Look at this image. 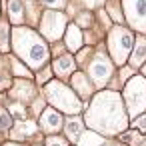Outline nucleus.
<instances>
[{"label": "nucleus", "mask_w": 146, "mask_h": 146, "mask_svg": "<svg viewBox=\"0 0 146 146\" xmlns=\"http://www.w3.org/2000/svg\"><path fill=\"white\" fill-rule=\"evenodd\" d=\"M42 4H46L48 8H52V10H58V8H62L64 4H66V0H40Z\"/></svg>", "instance_id": "412c9836"}, {"label": "nucleus", "mask_w": 146, "mask_h": 146, "mask_svg": "<svg viewBox=\"0 0 146 146\" xmlns=\"http://www.w3.org/2000/svg\"><path fill=\"white\" fill-rule=\"evenodd\" d=\"M46 146H66V140H62L60 136H50L46 140Z\"/></svg>", "instance_id": "5701e85b"}, {"label": "nucleus", "mask_w": 146, "mask_h": 146, "mask_svg": "<svg viewBox=\"0 0 146 146\" xmlns=\"http://www.w3.org/2000/svg\"><path fill=\"white\" fill-rule=\"evenodd\" d=\"M72 68H74V60H72V56H68V54L58 56L56 62H54V72H56L58 76H66V74H70Z\"/></svg>", "instance_id": "9b49d317"}, {"label": "nucleus", "mask_w": 146, "mask_h": 146, "mask_svg": "<svg viewBox=\"0 0 146 146\" xmlns=\"http://www.w3.org/2000/svg\"><path fill=\"white\" fill-rule=\"evenodd\" d=\"M88 72H90L92 82H94L96 86H102V84L112 76V62H110L104 54H96L94 60L90 62Z\"/></svg>", "instance_id": "6e6552de"}, {"label": "nucleus", "mask_w": 146, "mask_h": 146, "mask_svg": "<svg viewBox=\"0 0 146 146\" xmlns=\"http://www.w3.org/2000/svg\"><path fill=\"white\" fill-rule=\"evenodd\" d=\"M124 100L130 116H138L146 108V78L136 76L124 88Z\"/></svg>", "instance_id": "39448f33"}, {"label": "nucleus", "mask_w": 146, "mask_h": 146, "mask_svg": "<svg viewBox=\"0 0 146 146\" xmlns=\"http://www.w3.org/2000/svg\"><path fill=\"white\" fill-rule=\"evenodd\" d=\"M108 14H112V18L116 20V22H122L124 20V16L120 14V8L112 2V0H110V2H108Z\"/></svg>", "instance_id": "aec40b11"}, {"label": "nucleus", "mask_w": 146, "mask_h": 146, "mask_svg": "<svg viewBox=\"0 0 146 146\" xmlns=\"http://www.w3.org/2000/svg\"><path fill=\"white\" fill-rule=\"evenodd\" d=\"M10 126H12V118H10V114H8L6 110L0 108V130H8Z\"/></svg>", "instance_id": "6ab92c4d"}, {"label": "nucleus", "mask_w": 146, "mask_h": 146, "mask_svg": "<svg viewBox=\"0 0 146 146\" xmlns=\"http://www.w3.org/2000/svg\"><path fill=\"white\" fill-rule=\"evenodd\" d=\"M134 126H136V130H138V132H144V134H146V114H144V116H140V118H136Z\"/></svg>", "instance_id": "b1692460"}, {"label": "nucleus", "mask_w": 146, "mask_h": 146, "mask_svg": "<svg viewBox=\"0 0 146 146\" xmlns=\"http://www.w3.org/2000/svg\"><path fill=\"white\" fill-rule=\"evenodd\" d=\"M64 40H66V46L68 50H80L82 48V32L78 28V24H68L66 32H64Z\"/></svg>", "instance_id": "9d476101"}, {"label": "nucleus", "mask_w": 146, "mask_h": 146, "mask_svg": "<svg viewBox=\"0 0 146 146\" xmlns=\"http://www.w3.org/2000/svg\"><path fill=\"white\" fill-rule=\"evenodd\" d=\"M86 8H100L104 4V0H82Z\"/></svg>", "instance_id": "a878e982"}, {"label": "nucleus", "mask_w": 146, "mask_h": 146, "mask_svg": "<svg viewBox=\"0 0 146 146\" xmlns=\"http://www.w3.org/2000/svg\"><path fill=\"white\" fill-rule=\"evenodd\" d=\"M132 34L130 30H126L124 26H114L108 34V48H110V54H112V60L116 64H124L126 58L130 56L132 52Z\"/></svg>", "instance_id": "20e7f679"}, {"label": "nucleus", "mask_w": 146, "mask_h": 146, "mask_svg": "<svg viewBox=\"0 0 146 146\" xmlns=\"http://www.w3.org/2000/svg\"><path fill=\"white\" fill-rule=\"evenodd\" d=\"M122 8L128 24L138 32H146V0H124Z\"/></svg>", "instance_id": "0eeeda50"}, {"label": "nucleus", "mask_w": 146, "mask_h": 146, "mask_svg": "<svg viewBox=\"0 0 146 146\" xmlns=\"http://www.w3.org/2000/svg\"><path fill=\"white\" fill-rule=\"evenodd\" d=\"M40 124L46 132H58L60 126H62V116H60V112H56L52 108H46L40 116Z\"/></svg>", "instance_id": "1a4fd4ad"}, {"label": "nucleus", "mask_w": 146, "mask_h": 146, "mask_svg": "<svg viewBox=\"0 0 146 146\" xmlns=\"http://www.w3.org/2000/svg\"><path fill=\"white\" fill-rule=\"evenodd\" d=\"M90 22H92V16H90L88 12H84V14H80V16H78V20H76V24H78V28H80V26H88Z\"/></svg>", "instance_id": "4be33fe9"}, {"label": "nucleus", "mask_w": 146, "mask_h": 146, "mask_svg": "<svg viewBox=\"0 0 146 146\" xmlns=\"http://www.w3.org/2000/svg\"><path fill=\"white\" fill-rule=\"evenodd\" d=\"M12 46L16 54L32 68H40L48 60V48L46 42L30 28H14L12 30Z\"/></svg>", "instance_id": "f03ea898"}, {"label": "nucleus", "mask_w": 146, "mask_h": 146, "mask_svg": "<svg viewBox=\"0 0 146 146\" xmlns=\"http://www.w3.org/2000/svg\"><path fill=\"white\" fill-rule=\"evenodd\" d=\"M34 124L32 122H20L16 128H14V132H12V136L14 138H24V136H30V134H34Z\"/></svg>", "instance_id": "f3484780"}, {"label": "nucleus", "mask_w": 146, "mask_h": 146, "mask_svg": "<svg viewBox=\"0 0 146 146\" xmlns=\"http://www.w3.org/2000/svg\"><path fill=\"white\" fill-rule=\"evenodd\" d=\"M144 60H146V40L140 36V38H138V42H136V46L132 48L130 64H132V66H140Z\"/></svg>", "instance_id": "ddd939ff"}, {"label": "nucleus", "mask_w": 146, "mask_h": 146, "mask_svg": "<svg viewBox=\"0 0 146 146\" xmlns=\"http://www.w3.org/2000/svg\"><path fill=\"white\" fill-rule=\"evenodd\" d=\"M32 94H34V88L30 86V82H16L12 88V96L22 98V100H30Z\"/></svg>", "instance_id": "4468645a"}, {"label": "nucleus", "mask_w": 146, "mask_h": 146, "mask_svg": "<svg viewBox=\"0 0 146 146\" xmlns=\"http://www.w3.org/2000/svg\"><path fill=\"white\" fill-rule=\"evenodd\" d=\"M0 50H8V22H0Z\"/></svg>", "instance_id": "a211bd4d"}, {"label": "nucleus", "mask_w": 146, "mask_h": 146, "mask_svg": "<svg viewBox=\"0 0 146 146\" xmlns=\"http://www.w3.org/2000/svg\"><path fill=\"white\" fill-rule=\"evenodd\" d=\"M46 98L56 106V108H60V110H64V112H68V114H74V112H80V100H78V96L70 90V88H66L62 82H58V80H54V82H50V84H46Z\"/></svg>", "instance_id": "7ed1b4c3"}, {"label": "nucleus", "mask_w": 146, "mask_h": 146, "mask_svg": "<svg viewBox=\"0 0 146 146\" xmlns=\"http://www.w3.org/2000/svg\"><path fill=\"white\" fill-rule=\"evenodd\" d=\"M8 16H10V22H14V24H22L24 22L22 0H8Z\"/></svg>", "instance_id": "f8f14e48"}, {"label": "nucleus", "mask_w": 146, "mask_h": 146, "mask_svg": "<svg viewBox=\"0 0 146 146\" xmlns=\"http://www.w3.org/2000/svg\"><path fill=\"white\" fill-rule=\"evenodd\" d=\"M12 68L16 70V74H22V76H30V70H26V68H22L18 60H14V62H12Z\"/></svg>", "instance_id": "393cba45"}, {"label": "nucleus", "mask_w": 146, "mask_h": 146, "mask_svg": "<svg viewBox=\"0 0 146 146\" xmlns=\"http://www.w3.org/2000/svg\"><path fill=\"white\" fill-rule=\"evenodd\" d=\"M6 146H20V144H6Z\"/></svg>", "instance_id": "cd10ccee"}, {"label": "nucleus", "mask_w": 146, "mask_h": 146, "mask_svg": "<svg viewBox=\"0 0 146 146\" xmlns=\"http://www.w3.org/2000/svg\"><path fill=\"white\" fill-rule=\"evenodd\" d=\"M86 122L92 130L102 134H118L128 126V118L122 100L116 92H100L94 96L90 110L86 112Z\"/></svg>", "instance_id": "f257e3e1"}, {"label": "nucleus", "mask_w": 146, "mask_h": 146, "mask_svg": "<svg viewBox=\"0 0 146 146\" xmlns=\"http://www.w3.org/2000/svg\"><path fill=\"white\" fill-rule=\"evenodd\" d=\"M72 84H74V88L76 90H80V94L82 96H88L90 94V90H92V84L84 78V74H74V78H72Z\"/></svg>", "instance_id": "dca6fc26"}, {"label": "nucleus", "mask_w": 146, "mask_h": 146, "mask_svg": "<svg viewBox=\"0 0 146 146\" xmlns=\"http://www.w3.org/2000/svg\"><path fill=\"white\" fill-rule=\"evenodd\" d=\"M104 146H110V144H104Z\"/></svg>", "instance_id": "c85d7f7f"}, {"label": "nucleus", "mask_w": 146, "mask_h": 146, "mask_svg": "<svg viewBox=\"0 0 146 146\" xmlns=\"http://www.w3.org/2000/svg\"><path fill=\"white\" fill-rule=\"evenodd\" d=\"M66 134H68V138H70L72 142H76V140L80 138V134H82V120H80V118L68 120V122H66Z\"/></svg>", "instance_id": "2eb2a0df"}, {"label": "nucleus", "mask_w": 146, "mask_h": 146, "mask_svg": "<svg viewBox=\"0 0 146 146\" xmlns=\"http://www.w3.org/2000/svg\"><path fill=\"white\" fill-rule=\"evenodd\" d=\"M10 110H12V112H16L18 116H22V114H24V108H22L20 104H12V106H10Z\"/></svg>", "instance_id": "bb28decb"}, {"label": "nucleus", "mask_w": 146, "mask_h": 146, "mask_svg": "<svg viewBox=\"0 0 146 146\" xmlns=\"http://www.w3.org/2000/svg\"><path fill=\"white\" fill-rule=\"evenodd\" d=\"M68 28V16L58 10H46L40 18V32L46 40H58Z\"/></svg>", "instance_id": "423d86ee"}]
</instances>
